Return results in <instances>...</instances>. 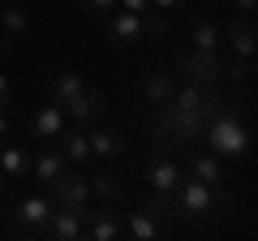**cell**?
Instances as JSON below:
<instances>
[{"label": "cell", "mask_w": 258, "mask_h": 241, "mask_svg": "<svg viewBox=\"0 0 258 241\" xmlns=\"http://www.w3.org/2000/svg\"><path fill=\"white\" fill-rule=\"evenodd\" d=\"M78 5H82L86 13H112L116 9V0H78Z\"/></svg>", "instance_id": "cell-27"}, {"label": "cell", "mask_w": 258, "mask_h": 241, "mask_svg": "<svg viewBox=\"0 0 258 241\" xmlns=\"http://www.w3.org/2000/svg\"><path fill=\"white\" fill-rule=\"evenodd\" d=\"M168 18L159 9H147V13H138V39H147V43H164L168 39Z\"/></svg>", "instance_id": "cell-14"}, {"label": "cell", "mask_w": 258, "mask_h": 241, "mask_svg": "<svg viewBox=\"0 0 258 241\" xmlns=\"http://www.w3.org/2000/svg\"><path fill=\"white\" fill-rule=\"evenodd\" d=\"M30 26V13H26V5H0V30L5 35H22V30Z\"/></svg>", "instance_id": "cell-18"}, {"label": "cell", "mask_w": 258, "mask_h": 241, "mask_svg": "<svg viewBox=\"0 0 258 241\" xmlns=\"http://www.w3.org/2000/svg\"><path fill=\"white\" fill-rule=\"evenodd\" d=\"M0 194H5V172H0Z\"/></svg>", "instance_id": "cell-33"}, {"label": "cell", "mask_w": 258, "mask_h": 241, "mask_svg": "<svg viewBox=\"0 0 258 241\" xmlns=\"http://www.w3.org/2000/svg\"><path fill=\"white\" fill-rule=\"evenodd\" d=\"M237 9L241 13H254V0H237Z\"/></svg>", "instance_id": "cell-31"}, {"label": "cell", "mask_w": 258, "mask_h": 241, "mask_svg": "<svg viewBox=\"0 0 258 241\" xmlns=\"http://www.w3.org/2000/svg\"><path fill=\"white\" fill-rule=\"evenodd\" d=\"M91 194H95V198H103V203H120V194H125V181H120L116 172H95Z\"/></svg>", "instance_id": "cell-15"}, {"label": "cell", "mask_w": 258, "mask_h": 241, "mask_svg": "<svg viewBox=\"0 0 258 241\" xmlns=\"http://www.w3.org/2000/svg\"><path fill=\"white\" fill-rule=\"evenodd\" d=\"M142 211H147L151 220H164V215L172 211V198H168V194H159V190H155V194H151L147 203H142Z\"/></svg>", "instance_id": "cell-24"}, {"label": "cell", "mask_w": 258, "mask_h": 241, "mask_svg": "<svg viewBox=\"0 0 258 241\" xmlns=\"http://www.w3.org/2000/svg\"><path fill=\"white\" fill-rule=\"evenodd\" d=\"M151 9H159V13H168V9H176V5H181V0H147Z\"/></svg>", "instance_id": "cell-30"}, {"label": "cell", "mask_w": 258, "mask_h": 241, "mask_svg": "<svg viewBox=\"0 0 258 241\" xmlns=\"http://www.w3.org/2000/svg\"><path fill=\"white\" fill-rule=\"evenodd\" d=\"M194 47L198 52H215L220 47V26L215 22H194Z\"/></svg>", "instance_id": "cell-22"}, {"label": "cell", "mask_w": 258, "mask_h": 241, "mask_svg": "<svg viewBox=\"0 0 258 241\" xmlns=\"http://www.w3.org/2000/svg\"><path fill=\"white\" fill-rule=\"evenodd\" d=\"M56 142H60V155L69 159V164H86V159H91V142H86L82 130H60Z\"/></svg>", "instance_id": "cell-12"}, {"label": "cell", "mask_w": 258, "mask_h": 241, "mask_svg": "<svg viewBox=\"0 0 258 241\" xmlns=\"http://www.w3.org/2000/svg\"><path fill=\"white\" fill-rule=\"evenodd\" d=\"M172 91H176V82H172V74H164V69L147 78V99L155 103V108H164V103L172 99Z\"/></svg>", "instance_id": "cell-19"}, {"label": "cell", "mask_w": 258, "mask_h": 241, "mask_svg": "<svg viewBox=\"0 0 258 241\" xmlns=\"http://www.w3.org/2000/svg\"><path fill=\"white\" fill-rule=\"evenodd\" d=\"M116 5H120L125 13H147V9H151L147 0H116Z\"/></svg>", "instance_id": "cell-28"}, {"label": "cell", "mask_w": 258, "mask_h": 241, "mask_svg": "<svg viewBox=\"0 0 258 241\" xmlns=\"http://www.w3.org/2000/svg\"><path fill=\"white\" fill-rule=\"evenodd\" d=\"M9 56H13V35L0 30V61H9Z\"/></svg>", "instance_id": "cell-29"}, {"label": "cell", "mask_w": 258, "mask_h": 241, "mask_svg": "<svg viewBox=\"0 0 258 241\" xmlns=\"http://www.w3.org/2000/svg\"><path fill=\"white\" fill-rule=\"evenodd\" d=\"M211 211H220V215L232 211V194L224 190V181H215V186H211Z\"/></svg>", "instance_id": "cell-25"}, {"label": "cell", "mask_w": 258, "mask_h": 241, "mask_svg": "<svg viewBox=\"0 0 258 241\" xmlns=\"http://www.w3.org/2000/svg\"><path fill=\"white\" fill-rule=\"evenodd\" d=\"M30 168H35V176H39V181H43V186H47L52 176H60L64 168H69V159L60 155V147H56V142H47V147L39 151L35 159H30Z\"/></svg>", "instance_id": "cell-9"}, {"label": "cell", "mask_w": 258, "mask_h": 241, "mask_svg": "<svg viewBox=\"0 0 258 241\" xmlns=\"http://www.w3.org/2000/svg\"><path fill=\"white\" fill-rule=\"evenodd\" d=\"M47 198H52L56 207H64V211H74L82 224L91 220V181L78 176V172H69V168L47 181Z\"/></svg>", "instance_id": "cell-2"}, {"label": "cell", "mask_w": 258, "mask_h": 241, "mask_svg": "<svg viewBox=\"0 0 258 241\" xmlns=\"http://www.w3.org/2000/svg\"><path fill=\"white\" fill-rule=\"evenodd\" d=\"M52 211H56L52 198H47V194H35V198H22L13 215H18V224H26V228H43V220H47Z\"/></svg>", "instance_id": "cell-8"}, {"label": "cell", "mask_w": 258, "mask_h": 241, "mask_svg": "<svg viewBox=\"0 0 258 241\" xmlns=\"http://www.w3.org/2000/svg\"><path fill=\"white\" fill-rule=\"evenodd\" d=\"M185 74L194 78V86H207L220 78V56L215 52H198L194 47V56H185Z\"/></svg>", "instance_id": "cell-7"}, {"label": "cell", "mask_w": 258, "mask_h": 241, "mask_svg": "<svg viewBox=\"0 0 258 241\" xmlns=\"http://www.w3.org/2000/svg\"><path fill=\"white\" fill-rule=\"evenodd\" d=\"M43 232H47V237H60V241H74V237H82V220H78L74 211L56 207V211L43 220Z\"/></svg>", "instance_id": "cell-11"}, {"label": "cell", "mask_w": 258, "mask_h": 241, "mask_svg": "<svg viewBox=\"0 0 258 241\" xmlns=\"http://www.w3.org/2000/svg\"><path fill=\"white\" fill-rule=\"evenodd\" d=\"M26 168H30V155L22 147H5L0 151V172L5 176H26Z\"/></svg>", "instance_id": "cell-20"}, {"label": "cell", "mask_w": 258, "mask_h": 241, "mask_svg": "<svg viewBox=\"0 0 258 241\" xmlns=\"http://www.w3.org/2000/svg\"><path fill=\"white\" fill-rule=\"evenodd\" d=\"M86 142H91V155L95 159H120L129 151V142H125L120 130H95V134H86Z\"/></svg>", "instance_id": "cell-6"}, {"label": "cell", "mask_w": 258, "mask_h": 241, "mask_svg": "<svg viewBox=\"0 0 258 241\" xmlns=\"http://www.w3.org/2000/svg\"><path fill=\"white\" fill-rule=\"evenodd\" d=\"M60 130H64V108L47 99L43 108L35 112V120H30V138H35V142H56Z\"/></svg>", "instance_id": "cell-5"}, {"label": "cell", "mask_w": 258, "mask_h": 241, "mask_svg": "<svg viewBox=\"0 0 258 241\" xmlns=\"http://www.w3.org/2000/svg\"><path fill=\"white\" fill-rule=\"evenodd\" d=\"M181 5H185V0H181Z\"/></svg>", "instance_id": "cell-34"}, {"label": "cell", "mask_w": 258, "mask_h": 241, "mask_svg": "<svg viewBox=\"0 0 258 241\" xmlns=\"http://www.w3.org/2000/svg\"><path fill=\"white\" fill-rule=\"evenodd\" d=\"M64 112H69L78 125H95V120L108 112V95L103 91H82V95H74V99L64 103Z\"/></svg>", "instance_id": "cell-4"}, {"label": "cell", "mask_w": 258, "mask_h": 241, "mask_svg": "<svg viewBox=\"0 0 258 241\" xmlns=\"http://www.w3.org/2000/svg\"><path fill=\"white\" fill-rule=\"evenodd\" d=\"M207 142H211V151L224 155V159H245L249 155V130H245V120L232 116V112H215L211 116Z\"/></svg>", "instance_id": "cell-1"}, {"label": "cell", "mask_w": 258, "mask_h": 241, "mask_svg": "<svg viewBox=\"0 0 258 241\" xmlns=\"http://www.w3.org/2000/svg\"><path fill=\"white\" fill-rule=\"evenodd\" d=\"M13 86H9V74H0V112H13Z\"/></svg>", "instance_id": "cell-26"}, {"label": "cell", "mask_w": 258, "mask_h": 241, "mask_svg": "<svg viewBox=\"0 0 258 241\" xmlns=\"http://www.w3.org/2000/svg\"><path fill=\"white\" fill-rule=\"evenodd\" d=\"M228 39H232V47L241 52V61H249L254 56V22H249V13L241 22H232L228 26Z\"/></svg>", "instance_id": "cell-16"}, {"label": "cell", "mask_w": 258, "mask_h": 241, "mask_svg": "<svg viewBox=\"0 0 258 241\" xmlns=\"http://www.w3.org/2000/svg\"><path fill=\"white\" fill-rule=\"evenodd\" d=\"M5 134H9V120H5V112H0V142H5Z\"/></svg>", "instance_id": "cell-32"}, {"label": "cell", "mask_w": 258, "mask_h": 241, "mask_svg": "<svg viewBox=\"0 0 258 241\" xmlns=\"http://www.w3.org/2000/svg\"><path fill=\"white\" fill-rule=\"evenodd\" d=\"M194 176L207 181V186H215V181H224V168H220L215 155H194Z\"/></svg>", "instance_id": "cell-23"}, {"label": "cell", "mask_w": 258, "mask_h": 241, "mask_svg": "<svg viewBox=\"0 0 258 241\" xmlns=\"http://www.w3.org/2000/svg\"><path fill=\"white\" fill-rule=\"evenodd\" d=\"M172 211L176 215H203V211H211V186L198 181V176H185V181H181V194H176V203H172Z\"/></svg>", "instance_id": "cell-3"}, {"label": "cell", "mask_w": 258, "mask_h": 241, "mask_svg": "<svg viewBox=\"0 0 258 241\" xmlns=\"http://www.w3.org/2000/svg\"><path fill=\"white\" fill-rule=\"evenodd\" d=\"M125 232H129L134 241H155L164 228H159V224L151 220L147 211H129V220H125Z\"/></svg>", "instance_id": "cell-17"}, {"label": "cell", "mask_w": 258, "mask_h": 241, "mask_svg": "<svg viewBox=\"0 0 258 241\" xmlns=\"http://www.w3.org/2000/svg\"><path fill=\"white\" fill-rule=\"evenodd\" d=\"M82 91H86V82H82V74H74V69H64V74H56L52 82H47V99L60 103V108L74 99V95H82Z\"/></svg>", "instance_id": "cell-10"}, {"label": "cell", "mask_w": 258, "mask_h": 241, "mask_svg": "<svg viewBox=\"0 0 258 241\" xmlns=\"http://www.w3.org/2000/svg\"><path fill=\"white\" fill-rule=\"evenodd\" d=\"M112 39H116V43H134V39H138V13L120 9L116 18H112Z\"/></svg>", "instance_id": "cell-21"}, {"label": "cell", "mask_w": 258, "mask_h": 241, "mask_svg": "<svg viewBox=\"0 0 258 241\" xmlns=\"http://www.w3.org/2000/svg\"><path fill=\"white\" fill-rule=\"evenodd\" d=\"M147 176H151V186H155L159 194H172V190L181 186V168H176L172 159H155V164L147 168Z\"/></svg>", "instance_id": "cell-13"}]
</instances>
